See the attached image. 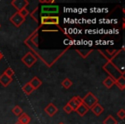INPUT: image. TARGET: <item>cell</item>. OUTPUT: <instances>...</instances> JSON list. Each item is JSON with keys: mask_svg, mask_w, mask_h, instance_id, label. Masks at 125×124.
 I'll list each match as a JSON object with an SVG mask.
<instances>
[{"mask_svg": "<svg viewBox=\"0 0 125 124\" xmlns=\"http://www.w3.org/2000/svg\"><path fill=\"white\" fill-rule=\"evenodd\" d=\"M0 28H1V24H0Z\"/></svg>", "mask_w": 125, "mask_h": 124, "instance_id": "cell-30", "label": "cell"}, {"mask_svg": "<svg viewBox=\"0 0 125 124\" xmlns=\"http://www.w3.org/2000/svg\"><path fill=\"white\" fill-rule=\"evenodd\" d=\"M91 110H92V112L95 115H97V116H99V115H100L101 114L103 113V111H104V108H103V107L101 106V105L99 104V103H96V104L94 105V106L93 107L92 109H91Z\"/></svg>", "mask_w": 125, "mask_h": 124, "instance_id": "cell-12", "label": "cell"}, {"mask_svg": "<svg viewBox=\"0 0 125 124\" xmlns=\"http://www.w3.org/2000/svg\"><path fill=\"white\" fill-rule=\"evenodd\" d=\"M21 61H22L27 67L30 68V67H33V66L37 62V59L32 53L28 52L21 58Z\"/></svg>", "mask_w": 125, "mask_h": 124, "instance_id": "cell-5", "label": "cell"}, {"mask_svg": "<svg viewBox=\"0 0 125 124\" xmlns=\"http://www.w3.org/2000/svg\"><path fill=\"white\" fill-rule=\"evenodd\" d=\"M82 103V97H80L79 96H74V97H72L71 99L69 101L68 104L71 107L73 111H75L76 109L78 108Z\"/></svg>", "mask_w": 125, "mask_h": 124, "instance_id": "cell-8", "label": "cell"}, {"mask_svg": "<svg viewBox=\"0 0 125 124\" xmlns=\"http://www.w3.org/2000/svg\"><path fill=\"white\" fill-rule=\"evenodd\" d=\"M40 3H45V4H53L54 3V0H51V1H49V0H40Z\"/></svg>", "mask_w": 125, "mask_h": 124, "instance_id": "cell-26", "label": "cell"}, {"mask_svg": "<svg viewBox=\"0 0 125 124\" xmlns=\"http://www.w3.org/2000/svg\"><path fill=\"white\" fill-rule=\"evenodd\" d=\"M25 19H26V18L22 17V16H21V14L16 11L15 14H13L12 16H11V17L10 18V21L16 28H19V27L25 22Z\"/></svg>", "mask_w": 125, "mask_h": 124, "instance_id": "cell-6", "label": "cell"}, {"mask_svg": "<svg viewBox=\"0 0 125 124\" xmlns=\"http://www.w3.org/2000/svg\"><path fill=\"white\" fill-rule=\"evenodd\" d=\"M103 84L108 89H111L113 85H115V80L111 79V77H107L104 81H103Z\"/></svg>", "mask_w": 125, "mask_h": 124, "instance_id": "cell-16", "label": "cell"}, {"mask_svg": "<svg viewBox=\"0 0 125 124\" xmlns=\"http://www.w3.org/2000/svg\"><path fill=\"white\" fill-rule=\"evenodd\" d=\"M22 90L23 91H24V93L26 95H30L33 93V91H34V89H33V87H32V85L30 84V83H27L26 84H24L22 87Z\"/></svg>", "mask_w": 125, "mask_h": 124, "instance_id": "cell-17", "label": "cell"}, {"mask_svg": "<svg viewBox=\"0 0 125 124\" xmlns=\"http://www.w3.org/2000/svg\"><path fill=\"white\" fill-rule=\"evenodd\" d=\"M76 52L82 56V58L86 59L91 53L93 52V49H88V50H82V49H76Z\"/></svg>", "mask_w": 125, "mask_h": 124, "instance_id": "cell-18", "label": "cell"}, {"mask_svg": "<svg viewBox=\"0 0 125 124\" xmlns=\"http://www.w3.org/2000/svg\"><path fill=\"white\" fill-rule=\"evenodd\" d=\"M59 124H63V123H62V122H61V123H59Z\"/></svg>", "mask_w": 125, "mask_h": 124, "instance_id": "cell-29", "label": "cell"}, {"mask_svg": "<svg viewBox=\"0 0 125 124\" xmlns=\"http://www.w3.org/2000/svg\"><path fill=\"white\" fill-rule=\"evenodd\" d=\"M62 110H64V111L66 112L67 114H70L72 111H73V110H72V108L70 106V105L68 104V103H67V104L65 105V106L63 107V108H62Z\"/></svg>", "mask_w": 125, "mask_h": 124, "instance_id": "cell-25", "label": "cell"}, {"mask_svg": "<svg viewBox=\"0 0 125 124\" xmlns=\"http://www.w3.org/2000/svg\"><path fill=\"white\" fill-rule=\"evenodd\" d=\"M42 25H57L59 24V17L57 16H41Z\"/></svg>", "mask_w": 125, "mask_h": 124, "instance_id": "cell-4", "label": "cell"}, {"mask_svg": "<svg viewBox=\"0 0 125 124\" xmlns=\"http://www.w3.org/2000/svg\"><path fill=\"white\" fill-rule=\"evenodd\" d=\"M29 4L28 0H13L11 2V5L16 10L17 12H20L21 10L25 9Z\"/></svg>", "mask_w": 125, "mask_h": 124, "instance_id": "cell-7", "label": "cell"}, {"mask_svg": "<svg viewBox=\"0 0 125 124\" xmlns=\"http://www.w3.org/2000/svg\"><path fill=\"white\" fill-rule=\"evenodd\" d=\"M103 69L109 74V77H111V79H113L114 80H116L118 78H120L121 76L124 75L120 72L119 69L116 67V66L113 63L112 61H108L104 64V66L103 67Z\"/></svg>", "mask_w": 125, "mask_h": 124, "instance_id": "cell-1", "label": "cell"}, {"mask_svg": "<svg viewBox=\"0 0 125 124\" xmlns=\"http://www.w3.org/2000/svg\"><path fill=\"white\" fill-rule=\"evenodd\" d=\"M115 84L119 88L121 91H123L125 89V78L124 75L121 76L120 78H118L116 80H115Z\"/></svg>", "mask_w": 125, "mask_h": 124, "instance_id": "cell-14", "label": "cell"}, {"mask_svg": "<svg viewBox=\"0 0 125 124\" xmlns=\"http://www.w3.org/2000/svg\"><path fill=\"white\" fill-rule=\"evenodd\" d=\"M103 124H117V121H116L112 115H108L104 120Z\"/></svg>", "mask_w": 125, "mask_h": 124, "instance_id": "cell-19", "label": "cell"}, {"mask_svg": "<svg viewBox=\"0 0 125 124\" xmlns=\"http://www.w3.org/2000/svg\"><path fill=\"white\" fill-rule=\"evenodd\" d=\"M19 13L21 14V16H22V17H24V18H26V16L29 15V11H28L26 8H25V9H23V10H21Z\"/></svg>", "mask_w": 125, "mask_h": 124, "instance_id": "cell-24", "label": "cell"}, {"mask_svg": "<svg viewBox=\"0 0 125 124\" xmlns=\"http://www.w3.org/2000/svg\"><path fill=\"white\" fill-rule=\"evenodd\" d=\"M15 124H21V123H20L19 122H16V123H15Z\"/></svg>", "mask_w": 125, "mask_h": 124, "instance_id": "cell-28", "label": "cell"}, {"mask_svg": "<svg viewBox=\"0 0 125 124\" xmlns=\"http://www.w3.org/2000/svg\"><path fill=\"white\" fill-rule=\"evenodd\" d=\"M2 59H3V54L1 52H0V60H1Z\"/></svg>", "mask_w": 125, "mask_h": 124, "instance_id": "cell-27", "label": "cell"}, {"mask_svg": "<svg viewBox=\"0 0 125 124\" xmlns=\"http://www.w3.org/2000/svg\"><path fill=\"white\" fill-rule=\"evenodd\" d=\"M116 115H117V116L119 117L121 120H123V119L125 118V110H124V109H121V110H118V112L116 113Z\"/></svg>", "mask_w": 125, "mask_h": 124, "instance_id": "cell-23", "label": "cell"}, {"mask_svg": "<svg viewBox=\"0 0 125 124\" xmlns=\"http://www.w3.org/2000/svg\"><path fill=\"white\" fill-rule=\"evenodd\" d=\"M72 85H73V82L70 79H68V78H66V79H64L62 80V86L63 88H65V89H70Z\"/></svg>", "mask_w": 125, "mask_h": 124, "instance_id": "cell-20", "label": "cell"}, {"mask_svg": "<svg viewBox=\"0 0 125 124\" xmlns=\"http://www.w3.org/2000/svg\"><path fill=\"white\" fill-rule=\"evenodd\" d=\"M82 103L85 105L89 110L92 109L96 103H99V99L95 96V95L93 92H87L83 98H82Z\"/></svg>", "mask_w": 125, "mask_h": 124, "instance_id": "cell-2", "label": "cell"}, {"mask_svg": "<svg viewBox=\"0 0 125 124\" xmlns=\"http://www.w3.org/2000/svg\"><path fill=\"white\" fill-rule=\"evenodd\" d=\"M59 12L58 5H42L41 6V14L42 16H48L50 14H57Z\"/></svg>", "mask_w": 125, "mask_h": 124, "instance_id": "cell-3", "label": "cell"}, {"mask_svg": "<svg viewBox=\"0 0 125 124\" xmlns=\"http://www.w3.org/2000/svg\"><path fill=\"white\" fill-rule=\"evenodd\" d=\"M30 84L32 85V87L33 88L34 90H37L38 88H40V86H41V84H42V82H41V80H40V79H39L38 77H33V79L30 80Z\"/></svg>", "mask_w": 125, "mask_h": 124, "instance_id": "cell-13", "label": "cell"}, {"mask_svg": "<svg viewBox=\"0 0 125 124\" xmlns=\"http://www.w3.org/2000/svg\"><path fill=\"white\" fill-rule=\"evenodd\" d=\"M14 73H15V72L10 68V67L6 68L5 71L4 72V74H5L6 76H8V77H10V78H12V76L14 75Z\"/></svg>", "mask_w": 125, "mask_h": 124, "instance_id": "cell-22", "label": "cell"}, {"mask_svg": "<svg viewBox=\"0 0 125 124\" xmlns=\"http://www.w3.org/2000/svg\"><path fill=\"white\" fill-rule=\"evenodd\" d=\"M12 81H13L12 78L8 77V76H6L5 74L2 73L1 75H0V84H2L4 87H7Z\"/></svg>", "mask_w": 125, "mask_h": 124, "instance_id": "cell-10", "label": "cell"}, {"mask_svg": "<svg viewBox=\"0 0 125 124\" xmlns=\"http://www.w3.org/2000/svg\"><path fill=\"white\" fill-rule=\"evenodd\" d=\"M18 122L21 124H29V122H31V118H30L28 114L22 113L18 117Z\"/></svg>", "mask_w": 125, "mask_h": 124, "instance_id": "cell-11", "label": "cell"}, {"mask_svg": "<svg viewBox=\"0 0 125 124\" xmlns=\"http://www.w3.org/2000/svg\"><path fill=\"white\" fill-rule=\"evenodd\" d=\"M88 110H89V109L87 108V107H86L83 103H82V104H81L80 106L76 109L75 112H76L79 115H81V116H84V115H85L88 112Z\"/></svg>", "mask_w": 125, "mask_h": 124, "instance_id": "cell-15", "label": "cell"}, {"mask_svg": "<svg viewBox=\"0 0 125 124\" xmlns=\"http://www.w3.org/2000/svg\"><path fill=\"white\" fill-rule=\"evenodd\" d=\"M44 110H45V112L49 115V116L52 117V116H53V115H55L57 111H58V109H57L52 103H50L46 107H45Z\"/></svg>", "mask_w": 125, "mask_h": 124, "instance_id": "cell-9", "label": "cell"}, {"mask_svg": "<svg viewBox=\"0 0 125 124\" xmlns=\"http://www.w3.org/2000/svg\"><path fill=\"white\" fill-rule=\"evenodd\" d=\"M12 112H13V114H14V115H21V114L23 113L22 109H21L20 106H18V105L15 106L14 108L12 109Z\"/></svg>", "mask_w": 125, "mask_h": 124, "instance_id": "cell-21", "label": "cell"}]
</instances>
